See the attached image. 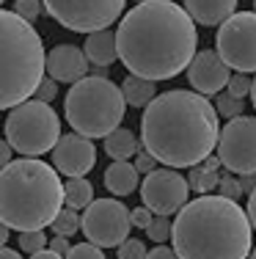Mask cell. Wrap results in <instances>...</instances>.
Segmentation results:
<instances>
[{"label":"cell","mask_w":256,"mask_h":259,"mask_svg":"<svg viewBox=\"0 0 256 259\" xmlns=\"http://www.w3.org/2000/svg\"><path fill=\"white\" fill-rule=\"evenodd\" d=\"M196 22L174 0H146L130 9L116 30V50L130 75L171 80L196 55Z\"/></svg>","instance_id":"cell-1"},{"label":"cell","mask_w":256,"mask_h":259,"mask_svg":"<svg viewBox=\"0 0 256 259\" xmlns=\"http://www.w3.org/2000/svg\"><path fill=\"white\" fill-rule=\"evenodd\" d=\"M218 110L196 91H166L155 97L141 119V144L168 168H193L218 146Z\"/></svg>","instance_id":"cell-2"},{"label":"cell","mask_w":256,"mask_h":259,"mask_svg":"<svg viewBox=\"0 0 256 259\" xmlns=\"http://www.w3.org/2000/svg\"><path fill=\"white\" fill-rule=\"evenodd\" d=\"M251 234L245 209L210 193L187 201L171 224L174 254L179 259H248Z\"/></svg>","instance_id":"cell-3"},{"label":"cell","mask_w":256,"mask_h":259,"mask_svg":"<svg viewBox=\"0 0 256 259\" xmlns=\"http://www.w3.org/2000/svg\"><path fill=\"white\" fill-rule=\"evenodd\" d=\"M64 207V182L53 165L36 157L11 160L0 168V224L36 232L53 224Z\"/></svg>","instance_id":"cell-4"},{"label":"cell","mask_w":256,"mask_h":259,"mask_svg":"<svg viewBox=\"0 0 256 259\" xmlns=\"http://www.w3.org/2000/svg\"><path fill=\"white\" fill-rule=\"evenodd\" d=\"M44 45L36 28L0 9V110L33 97L44 77Z\"/></svg>","instance_id":"cell-5"},{"label":"cell","mask_w":256,"mask_h":259,"mask_svg":"<svg viewBox=\"0 0 256 259\" xmlns=\"http://www.w3.org/2000/svg\"><path fill=\"white\" fill-rule=\"evenodd\" d=\"M127 102L121 97V89L111 77L85 75L77 83H72L66 94L64 113L69 127L85 138H105L121 124L127 113Z\"/></svg>","instance_id":"cell-6"},{"label":"cell","mask_w":256,"mask_h":259,"mask_svg":"<svg viewBox=\"0 0 256 259\" xmlns=\"http://www.w3.org/2000/svg\"><path fill=\"white\" fill-rule=\"evenodd\" d=\"M6 141L14 152L25 157H39L53 152L61 138V119L53 105L39 100L20 102L6 119Z\"/></svg>","instance_id":"cell-7"},{"label":"cell","mask_w":256,"mask_h":259,"mask_svg":"<svg viewBox=\"0 0 256 259\" xmlns=\"http://www.w3.org/2000/svg\"><path fill=\"white\" fill-rule=\"evenodd\" d=\"M124 3L127 0H41L47 14L75 33H94L111 28L121 17Z\"/></svg>","instance_id":"cell-8"},{"label":"cell","mask_w":256,"mask_h":259,"mask_svg":"<svg viewBox=\"0 0 256 259\" xmlns=\"http://www.w3.org/2000/svg\"><path fill=\"white\" fill-rule=\"evenodd\" d=\"M215 45V53L229 69L242 75L256 72V14L234 11L226 22H221Z\"/></svg>","instance_id":"cell-9"},{"label":"cell","mask_w":256,"mask_h":259,"mask_svg":"<svg viewBox=\"0 0 256 259\" xmlns=\"http://www.w3.org/2000/svg\"><path fill=\"white\" fill-rule=\"evenodd\" d=\"M130 229V209L119 199H94L80 215V232L96 248H119Z\"/></svg>","instance_id":"cell-10"},{"label":"cell","mask_w":256,"mask_h":259,"mask_svg":"<svg viewBox=\"0 0 256 259\" xmlns=\"http://www.w3.org/2000/svg\"><path fill=\"white\" fill-rule=\"evenodd\" d=\"M218 160L231 174H256V116H237L218 135Z\"/></svg>","instance_id":"cell-11"},{"label":"cell","mask_w":256,"mask_h":259,"mask_svg":"<svg viewBox=\"0 0 256 259\" xmlns=\"http://www.w3.org/2000/svg\"><path fill=\"white\" fill-rule=\"evenodd\" d=\"M190 185L176 168H155L141 182L143 207L151 209V215H174L187 204Z\"/></svg>","instance_id":"cell-12"},{"label":"cell","mask_w":256,"mask_h":259,"mask_svg":"<svg viewBox=\"0 0 256 259\" xmlns=\"http://www.w3.org/2000/svg\"><path fill=\"white\" fill-rule=\"evenodd\" d=\"M96 165V149L91 138L77 133H66L53 146V168L64 177H85Z\"/></svg>","instance_id":"cell-13"},{"label":"cell","mask_w":256,"mask_h":259,"mask_svg":"<svg viewBox=\"0 0 256 259\" xmlns=\"http://www.w3.org/2000/svg\"><path fill=\"white\" fill-rule=\"evenodd\" d=\"M229 77H231V69L223 64L215 50H201L187 64V80L201 97H212L221 89H226Z\"/></svg>","instance_id":"cell-14"},{"label":"cell","mask_w":256,"mask_h":259,"mask_svg":"<svg viewBox=\"0 0 256 259\" xmlns=\"http://www.w3.org/2000/svg\"><path fill=\"white\" fill-rule=\"evenodd\" d=\"M44 72L56 83H77L88 72V61L80 47L72 45H58L44 55Z\"/></svg>","instance_id":"cell-15"},{"label":"cell","mask_w":256,"mask_h":259,"mask_svg":"<svg viewBox=\"0 0 256 259\" xmlns=\"http://www.w3.org/2000/svg\"><path fill=\"white\" fill-rule=\"evenodd\" d=\"M237 9V0H185V11L193 22L204 28L226 22Z\"/></svg>","instance_id":"cell-16"},{"label":"cell","mask_w":256,"mask_h":259,"mask_svg":"<svg viewBox=\"0 0 256 259\" xmlns=\"http://www.w3.org/2000/svg\"><path fill=\"white\" fill-rule=\"evenodd\" d=\"M83 53H85V61H88L91 66H105L108 69V66L119 58V50H116V33L111 28L88 33Z\"/></svg>","instance_id":"cell-17"},{"label":"cell","mask_w":256,"mask_h":259,"mask_svg":"<svg viewBox=\"0 0 256 259\" xmlns=\"http://www.w3.org/2000/svg\"><path fill=\"white\" fill-rule=\"evenodd\" d=\"M138 171L130 160H113L105 171V188L113 196H130L138 188Z\"/></svg>","instance_id":"cell-18"},{"label":"cell","mask_w":256,"mask_h":259,"mask_svg":"<svg viewBox=\"0 0 256 259\" xmlns=\"http://www.w3.org/2000/svg\"><path fill=\"white\" fill-rule=\"evenodd\" d=\"M218 168H221L218 155H210V157L201 160L198 165H193L190 174H187V185H190V190H196V193H201V196H207L210 190H215L218 182H221Z\"/></svg>","instance_id":"cell-19"},{"label":"cell","mask_w":256,"mask_h":259,"mask_svg":"<svg viewBox=\"0 0 256 259\" xmlns=\"http://www.w3.org/2000/svg\"><path fill=\"white\" fill-rule=\"evenodd\" d=\"M105 152L111 160H130L141 152V141L135 138V133L127 127H116L113 133L105 135Z\"/></svg>","instance_id":"cell-20"},{"label":"cell","mask_w":256,"mask_h":259,"mask_svg":"<svg viewBox=\"0 0 256 259\" xmlns=\"http://www.w3.org/2000/svg\"><path fill=\"white\" fill-rule=\"evenodd\" d=\"M119 89H121L124 102L132 105V108H146V105L157 97V85L146 77H138V75H127Z\"/></svg>","instance_id":"cell-21"},{"label":"cell","mask_w":256,"mask_h":259,"mask_svg":"<svg viewBox=\"0 0 256 259\" xmlns=\"http://www.w3.org/2000/svg\"><path fill=\"white\" fill-rule=\"evenodd\" d=\"M64 201L69 209H85L94 201V185H91L85 177H69L64 185Z\"/></svg>","instance_id":"cell-22"},{"label":"cell","mask_w":256,"mask_h":259,"mask_svg":"<svg viewBox=\"0 0 256 259\" xmlns=\"http://www.w3.org/2000/svg\"><path fill=\"white\" fill-rule=\"evenodd\" d=\"M53 229H56L58 237H72L75 232H80V215L75 212V209H69V207H61V212L53 218Z\"/></svg>","instance_id":"cell-23"},{"label":"cell","mask_w":256,"mask_h":259,"mask_svg":"<svg viewBox=\"0 0 256 259\" xmlns=\"http://www.w3.org/2000/svg\"><path fill=\"white\" fill-rule=\"evenodd\" d=\"M146 234H149L151 243L163 245L166 240H171V221L166 218V215H155V218H151V224L146 226Z\"/></svg>","instance_id":"cell-24"},{"label":"cell","mask_w":256,"mask_h":259,"mask_svg":"<svg viewBox=\"0 0 256 259\" xmlns=\"http://www.w3.org/2000/svg\"><path fill=\"white\" fill-rule=\"evenodd\" d=\"M44 248H47V234H44V229L20 232V251H25V254H36V251H44Z\"/></svg>","instance_id":"cell-25"},{"label":"cell","mask_w":256,"mask_h":259,"mask_svg":"<svg viewBox=\"0 0 256 259\" xmlns=\"http://www.w3.org/2000/svg\"><path fill=\"white\" fill-rule=\"evenodd\" d=\"M215 110L223 119H237V116H242V100H237V97H231V94H218Z\"/></svg>","instance_id":"cell-26"},{"label":"cell","mask_w":256,"mask_h":259,"mask_svg":"<svg viewBox=\"0 0 256 259\" xmlns=\"http://www.w3.org/2000/svg\"><path fill=\"white\" fill-rule=\"evenodd\" d=\"M41 0H14V14L22 17L25 22H36L41 17Z\"/></svg>","instance_id":"cell-27"},{"label":"cell","mask_w":256,"mask_h":259,"mask_svg":"<svg viewBox=\"0 0 256 259\" xmlns=\"http://www.w3.org/2000/svg\"><path fill=\"white\" fill-rule=\"evenodd\" d=\"M226 89H229L226 94L237 97V100H242V97H248V94H251V77H248V75H242V72H234V75L229 77Z\"/></svg>","instance_id":"cell-28"},{"label":"cell","mask_w":256,"mask_h":259,"mask_svg":"<svg viewBox=\"0 0 256 259\" xmlns=\"http://www.w3.org/2000/svg\"><path fill=\"white\" fill-rule=\"evenodd\" d=\"M119 259H146V245L138 237H127L119 245Z\"/></svg>","instance_id":"cell-29"},{"label":"cell","mask_w":256,"mask_h":259,"mask_svg":"<svg viewBox=\"0 0 256 259\" xmlns=\"http://www.w3.org/2000/svg\"><path fill=\"white\" fill-rule=\"evenodd\" d=\"M56 94H58V83H56V80H53V77H41V83L36 85V91H33V100L50 105L53 100H56Z\"/></svg>","instance_id":"cell-30"},{"label":"cell","mask_w":256,"mask_h":259,"mask_svg":"<svg viewBox=\"0 0 256 259\" xmlns=\"http://www.w3.org/2000/svg\"><path fill=\"white\" fill-rule=\"evenodd\" d=\"M66 259H105V254H102V248H96L91 243H80V245H72Z\"/></svg>","instance_id":"cell-31"},{"label":"cell","mask_w":256,"mask_h":259,"mask_svg":"<svg viewBox=\"0 0 256 259\" xmlns=\"http://www.w3.org/2000/svg\"><path fill=\"white\" fill-rule=\"evenodd\" d=\"M218 190H221L218 196H223V199H231V201H237V199L242 196L237 177H221V182H218Z\"/></svg>","instance_id":"cell-32"},{"label":"cell","mask_w":256,"mask_h":259,"mask_svg":"<svg viewBox=\"0 0 256 259\" xmlns=\"http://www.w3.org/2000/svg\"><path fill=\"white\" fill-rule=\"evenodd\" d=\"M132 165H135V171H138V174H143V177H146V174H151V171L157 168V160L151 157L146 149H141V152L135 155V163H132Z\"/></svg>","instance_id":"cell-33"},{"label":"cell","mask_w":256,"mask_h":259,"mask_svg":"<svg viewBox=\"0 0 256 259\" xmlns=\"http://www.w3.org/2000/svg\"><path fill=\"white\" fill-rule=\"evenodd\" d=\"M151 218H155V215H151V209H146V207H135L130 212V224L138 226V229H146V226L151 224Z\"/></svg>","instance_id":"cell-34"},{"label":"cell","mask_w":256,"mask_h":259,"mask_svg":"<svg viewBox=\"0 0 256 259\" xmlns=\"http://www.w3.org/2000/svg\"><path fill=\"white\" fill-rule=\"evenodd\" d=\"M47 248L50 251H56L58 256H64L66 259V254H69V248H72V243H69V237H53V240H47Z\"/></svg>","instance_id":"cell-35"},{"label":"cell","mask_w":256,"mask_h":259,"mask_svg":"<svg viewBox=\"0 0 256 259\" xmlns=\"http://www.w3.org/2000/svg\"><path fill=\"white\" fill-rule=\"evenodd\" d=\"M146 259H179L174 254V248H168V245H157V248L146 251Z\"/></svg>","instance_id":"cell-36"},{"label":"cell","mask_w":256,"mask_h":259,"mask_svg":"<svg viewBox=\"0 0 256 259\" xmlns=\"http://www.w3.org/2000/svg\"><path fill=\"white\" fill-rule=\"evenodd\" d=\"M237 182H240L242 193H253L256 190V174H242V177H237Z\"/></svg>","instance_id":"cell-37"},{"label":"cell","mask_w":256,"mask_h":259,"mask_svg":"<svg viewBox=\"0 0 256 259\" xmlns=\"http://www.w3.org/2000/svg\"><path fill=\"white\" fill-rule=\"evenodd\" d=\"M11 155H14V149L9 146V141H0V168L11 163Z\"/></svg>","instance_id":"cell-38"},{"label":"cell","mask_w":256,"mask_h":259,"mask_svg":"<svg viewBox=\"0 0 256 259\" xmlns=\"http://www.w3.org/2000/svg\"><path fill=\"white\" fill-rule=\"evenodd\" d=\"M248 221H251V229H256V190L248 193Z\"/></svg>","instance_id":"cell-39"},{"label":"cell","mask_w":256,"mask_h":259,"mask_svg":"<svg viewBox=\"0 0 256 259\" xmlns=\"http://www.w3.org/2000/svg\"><path fill=\"white\" fill-rule=\"evenodd\" d=\"M30 259H64V256H58L56 251L44 248V251H36V254H30Z\"/></svg>","instance_id":"cell-40"},{"label":"cell","mask_w":256,"mask_h":259,"mask_svg":"<svg viewBox=\"0 0 256 259\" xmlns=\"http://www.w3.org/2000/svg\"><path fill=\"white\" fill-rule=\"evenodd\" d=\"M0 259H22V256H20V251L6 248V245H3V248H0Z\"/></svg>","instance_id":"cell-41"},{"label":"cell","mask_w":256,"mask_h":259,"mask_svg":"<svg viewBox=\"0 0 256 259\" xmlns=\"http://www.w3.org/2000/svg\"><path fill=\"white\" fill-rule=\"evenodd\" d=\"M6 243H9V226H6V224H0V248H3Z\"/></svg>","instance_id":"cell-42"},{"label":"cell","mask_w":256,"mask_h":259,"mask_svg":"<svg viewBox=\"0 0 256 259\" xmlns=\"http://www.w3.org/2000/svg\"><path fill=\"white\" fill-rule=\"evenodd\" d=\"M251 100H253V110H256V77L251 80Z\"/></svg>","instance_id":"cell-43"},{"label":"cell","mask_w":256,"mask_h":259,"mask_svg":"<svg viewBox=\"0 0 256 259\" xmlns=\"http://www.w3.org/2000/svg\"><path fill=\"white\" fill-rule=\"evenodd\" d=\"M248 259H256V248H251V254H248Z\"/></svg>","instance_id":"cell-44"},{"label":"cell","mask_w":256,"mask_h":259,"mask_svg":"<svg viewBox=\"0 0 256 259\" xmlns=\"http://www.w3.org/2000/svg\"><path fill=\"white\" fill-rule=\"evenodd\" d=\"M253 14H256V0H253Z\"/></svg>","instance_id":"cell-45"},{"label":"cell","mask_w":256,"mask_h":259,"mask_svg":"<svg viewBox=\"0 0 256 259\" xmlns=\"http://www.w3.org/2000/svg\"><path fill=\"white\" fill-rule=\"evenodd\" d=\"M138 3H146V0H138Z\"/></svg>","instance_id":"cell-46"},{"label":"cell","mask_w":256,"mask_h":259,"mask_svg":"<svg viewBox=\"0 0 256 259\" xmlns=\"http://www.w3.org/2000/svg\"><path fill=\"white\" fill-rule=\"evenodd\" d=\"M3 3H6V0H0V6H3Z\"/></svg>","instance_id":"cell-47"}]
</instances>
